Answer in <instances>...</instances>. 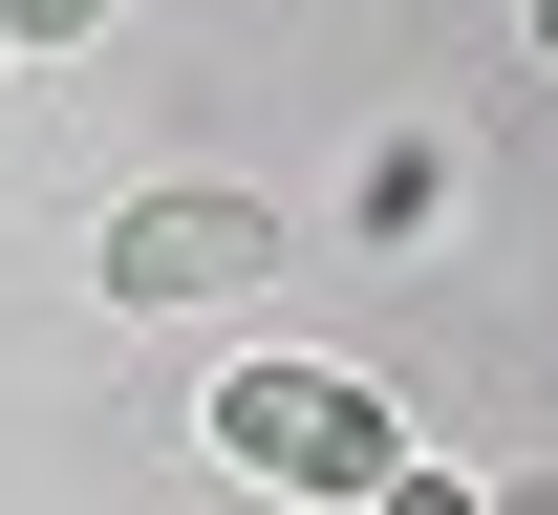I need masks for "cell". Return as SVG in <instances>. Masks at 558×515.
Wrapping results in <instances>:
<instances>
[{
  "mask_svg": "<svg viewBox=\"0 0 558 515\" xmlns=\"http://www.w3.org/2000/svg\"><path fill=\"white\" fill-rule=\"evenodd\" d=\"M215 451H236L258 494H387V473H409L387 387H344V366H236L215 387Z\"/></svg>",
  "mask_w": 558,
  "mask_h": 515,
  "instance_id": "cell-1",
  "label": "cell"
},
{
  "mask_svg": "<svg viewBox=\"0 0 558 515\" xmlns=\"http://www.w3.org/2000/svg\"><path fill=\"white\" fill-rule=\"evenodd\" d=\"M86 258H108V301H236V280H279V216L258 194H130Z\"/></svg>",
  "mask_w": 558,
  "mask_h": 515,
  "instance_id": "cell-2",
  "label": "cell"
},
{
  "mask_svg": "<svg viewBox=\"0 0 558 515\" xmlns=\"http://www.w3.org/2000/svg\"><path fill=\"white\" fill-rule=\"evenodd\" d=\"M86 22H108V0H0V44H86Z\"/></svg>",
  "mask_w": 558,
  "mask_h": 515,
  "instance_id": "cell-3",
  "label": "cell"
},
{
  "mask_svg": "<svg viewBox=\"0 0 558 515\" xmlns=\"http://www.w3.org/2000/svg\"><path fill=\"white\" fill-rule=\"evenodd\" d=\"M365 515H473V494H451V473H387V494H365Z\"/></svg>",
  "mask_w": 558,
  "mask_h": 515,
  "instance_id": "cell-4",
  "label": "cell"
},
{
  "mask_svg": "<svg viewBox=\"0 0 558 515\" xmlns=\"http://www.w3.org/2000/svg\"><path fill=\"white\" fill-rule=\"evenodd\" d=\"M537 44H558V0H537Z\"/></svg>",
  "mask_w": 558,
  "mask_h": 515,
  "instance_id": "cell-5",
  "label": "cell"
}]
</instances>
